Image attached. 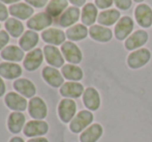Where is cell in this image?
I'll return each instance as SVG.
<instances>
[{
    "instance_id": "cell-1",
    "label": "cell",
    "mask_w": 152,
    "mask_h": 142,
    "mask_svg": "<svg viewBox=\"0 0 152 142\" xmlns=\"http://www.w3.org/2000/svg\"><path fill=\"white\" fill-rule=\"evenodd\" d=\"M94 120V115L89 110H81L76 114L74 119L69 122V130L75 134L82 133L85 129L91 126Z\"/></svg>"
},
{
    "instance_id": "cell-2",
    "label": "cell",
    "mask_w": 152,
    "mask_h": 142,
    "mask_svg": "<svg viewBox=\"0 0 152 142\" xmlns=\"http://www.w3.org/2000/svg\"><path fill=\"white\" fill-rule=\"evenodd\" d=\"M151 58V52L146 48L134 50L127 56V65L132 70H137L146 65Z\"/></svg>"
},
{
    "instance_id": "cell-3",
    "label": "cell",
    "mask_w": 152,
    "mask_h": 142,
    "mask_svg": "<svg viewBox=\"0 0 152 142\" xmlns=\"http://www.w3.org/2000/svg\"><path fill=\"white\" fill-rule=\"evenodd\" d=\"M77 114V104L72 99H63L58 105V115L62 122H70Z\"/></svg>"
},
{
    "instance_id": "cell-4",
    "label": "cell",
    "mask_w": 152,
    "mask_h": 142,
    "mask_svg": "<svg viewBox=\"0 0 152 142\" xmlns=\"http://www.w3.org/2000/svg\"><path fill=\"white\" fill-rule=\"evenodd\" d=\"M49 131V126L44 120L33 119L30 120L24 127V135L27 137L35 138V137H42V135L47 134Z\"/></svg>"
},
{
    "instance_id": "cell-5",
    "label": "cell",
    "mask_w": 152,
    "mask_h": 142,
    "mask_svg": "<svg viewBox=\"0 0 152 142\" xmlns=\"http://www.w3.org/2000/svg\"><path fill=\"white\" fill-rule=\"evenodd\" d=\"M134 30V21L130 17L125 16L120 18V20L115 25L114 33L118 40H124L132 34Z\"/></svg>"
},
{
    "instance_id": "cell-6",
    "label": "cell",
    "mask_w": 152,
    "mask_h": 142,
    "mask_svg": "<svg viewBox=\"0 0 152 142\" xmlns=\"http://www.w3.org/2000/svg\"><path fill=\"white\" fill-rule=\"evenodd\" d=\"M148 40V33L145 30H137L134 33H132L125 40L124 46L128 51H134L141 49Z\"/></svg>"
},
{
    "instance_id": "cell-7",
    "label": "cell",
    "mask_w": 152,
    "mask_h": 142,
    "mask_svg": "<svg viewBox=\"0 0 152 142\" xmlns=\"http://www.w3.org/2000/svg\"><path fill=\"white\" fill-rule=\"evenodd\" d=\"M61 52L64 58L72 64H78L82 61V52L76 44L72 42H65L61 46Z\"/></svg>"
},
{
    "instance_id": "cell-8",
    "label": "cell",
    "mask_w": 152,
    "mask_h": 142,
    "mask_svg": "<svg viewBox=\"0 0 152 142\" xmlns=\"http://www.w3.org/2000/svg\"><path fill=\"white\" fill-rule=\"evenodd\" d=\"M134 18L143 28H149L152 25V8L148 4H139L134 10Z\"/></svg>"
},
{
    "instance_id": "cell-9",
    "label": "cell",
    "mask_w": 152,
    "mask_h": 142,
    "mask_svg": "<svg viewBox=\"0 0 152 142\" xmlns=\"http://www.w3.org/2000/svg\"><path fill=\"white\" fill-rule=\"evenodd\" d=\"M29 115L37 120H42L48 114V107L40 98H32L29 101Z\"/></svg>"
},
{
    "instance_id": "cell-10",
    "label": "cell",
    "mask_w": 152,
    "mask_h": 142,
    "mask_svg": "<svg viewBox=\"0 0 152 142\" xmlns=\"http://www.w3.org/2000/svg\"><path fill=\"white\" fill-rule=\"evenodd\" d=\"M83 103L89 111L98 110L102 104L99 92L93 87L86 88L83 93Z\"/></svg>"
},
{
    "instance_id": "cell-11",
    "label": "cell",
    "mask_w": 152,
    "mask_h": 142,
    "mask_svg": "<svg viewBox=\"0 0 152 142\" xmlns=\"http://www.w3.org/2000/svg\"><path fill=\"white\" fill-rule=\"evenodd\" d=\"M5 104L10 110H14V112H22L26 110L27 101L23 96L16 92H10L5 96Z\"/></svg>"
},
{
    "instance_id": "cell-12",
    "label": "cell",
    "mask_w": 152,
    "mask_h": 142,
    "mask_svg": "<svg viewBox=\"0 0 152 142\" xmlns=\"http://www.w3.org/2000/svg\"><path fill=\"white\" fill-rule=\"evenodd\" d=\"M84 86L79 82H66L60 87V94L66 99H78L84 93Z\"/></svg>"
},
{
    "instance_id": "cell-13",
    "label": "cell",
    "mask_w": 152,
    "mask_h": 142,
    "mask_svg": "<svg viewBox=\"0 0 152 142\" xmlns=\"http://www.w3.org/2000/svg\"><path fill=\"white\" fill-rule=\"evenodd\" d=\"M104 128L99 124H92L80 135L81 142H97L102 137Z\"/></svg>"
},
{
    "instance_id": "cell-14",
    "label": "cell",
    "mask_w": 152,
    "mask_h": 142,
    "mask_svg": "<svg viewBox=\"0 0 152 142\" xmlns=\"http://www.w3.org/2000/svg\"><path fill=\"white\" fill-rule=\"evenodd\" d=\"M89 35L92 40L99 43H108L112 40L113 32L108 27L102 25H92L89 28Z\"/></svg>"
},
{
    "instance_id": "cell-15",
    "label": "cell",
    "mask_w": 152,
    "mask_h": 142,
    "mask_svg": "<svg viewBox=\"0 0 152 142\" xmlns=\"http://www.w3.org/2000/svg\"><path fill=\"white\" fill-rule=\"evenodd\" d=\"M26 117L22 112H12L7 119V128L12 134H19L25 127Z\"/></svg>"
},
{
    "instance_id": "cell-16",
    "label": "cell",
    "mask_w": 152,
    "mask_h": 142,
    "mask_svg": "<svg viewBox=\"0 0 152 142\" xmlns=\"http://www.w3.org/2000/svg\"><path fill=\"white\" fill-rule=\"evenodd\" d=\"M46 60L49 64L55 68H60L64 63V58L60 51L55 46H46L44 49Z\"/></svg>"
},
{
    "instance_id": "cell-17",
    "label": "cell",
    "mask_w": 152,
    "mask_h": 142,
    "mask_svg": "<svg viewBox=\"0 0 152 142\" xmlns=\"http://www.w3.org/2000/svg\"><path fill=\"white\" fill-rule=\"evenodd\" d=\"M65 36L66 34L62 30L56 29V28H50L45 30L42 33V38L48 44H52L55 46H58L63 43H65Z\"/></svg>"
},
{
    "instance_id": "cell-18",
    "label": "cell",
    "mask_w": 152,
    "mask_h": 142,
    "mask_svg": "<svg viewBox=\"0 0 152 142\" xmlns=\"http://www.w3.org/2000/svg\"><path fill=\"white\" fill-rule=\"evenodd\" d=\"M52 24V18L46 13H40L27 22V26L33 30H42Z\"/></svg>"
},
{
    "instance_id": "cell-19",
    "label": "cell",
    "mask_w": 152,
    "mask_h": 142,
    "mask_svg": "<svg viewBox=\"0 0 152 142\" xmlns=\"http://www.w3.org/2000/svg\"><path fill=\"white\" fill-rule=\"evenodd\" d=\"M42 77L53 87H60L63 85V77L58 70L51 66H46L42 71Z\"/></svg>"
},
{
    "instance_id": "cell-20",
    "label": "cell",
    "mask_w": 152,
    "mask_h": 142,
    "mask_svg": "<svg viewBox=\"0 0 152 142\" xmlns=\"http://www.w3.org/2000/svg\"><path fill=\"white\" fill-rule=\"evenodd\" d=\"M14 88L24 98H30L35 94V86L28 79H18L14 82Z\"/></svg>"
},
{
    "instance_id": "cell-21",
    "label": "cell",
    "mask_w": 152,
    "mask_h": 142,
    "mask_svg": "<svg viewBox=\"0 0 152 142\" xmlns=\"http://www.w3.org/2000/svg\"><path fill=\"white\" fill-rule=\"evenodd\" d=\"M119 20H120V12L114 8L104 10L97 17V22L102 26H112Z\"/></svg>"
},
{
    "instance_id": "cell-22",
    "label": "cell",
    "mask_w": 152,
    "mask_h": 142,
    "mask_svg": "<svg viewBox=\"0 0 152 142\" xmlns=\"http://www.w3.org/2000/svg\"><path fill=\"white\" fill-rule=\"evenodd\" d=\"M22 68L19 64L10 63V62H2L0 63V76L6 79H16L21 76Z\"/></svg>"
},
{
    "instance_id": "cell-23",
    "label": "cell",
    "mask_w": 152,
    "mask_h": 142,
    "mask_svg": "<svg viewBox=\"0 0 152 142\" xmlns=\"http://www.w3.org/2000/svg\"><path fill=\"white\" fill-rule=\"evenodd\" d=\"M42 62V52L40 49L29 52L24 60V66L28 71H35Z\"/></svg>"
},
{
    "instance_id": "cell-24",
    "label": "cell",
    "mask_w": 152,
    "mask_h": 142,
    "mask_svg": "<svg viewBox=\"0 0 152 142\" xmlns=\"http://www.w3.org/2000/svg\"><path fill=\"white\" fill-rule=\"evenodd\" d=\"M62 76L65 79L74 82H78L83 78V71L80 66L76 65V64H65L62 66Z\"/></svg>"
},
{
    "instance_id": "cell-25",
    "label": "cell",
    "mask_w": 152,
    "mask_h": 142,
    "mask_svg": "<svg viewBox=\"0 0 152 142\" xmlns=\"http://www.w3.org/2000/svg\"><path fill=\"white\" fill-rule=\"evenodd\" d=\"M79 18H80V10L78 7H69L62 14L59 20V24L62 27H69L76 22H78Z\"/></svg>"
},
{
    "instance_id": "cell-26",
    "label": "cell",
    "mask_w": 152,
    "mask_h": 142,
    "mask_svg": "<svg viewBox=\"0 0 152 142\" xmlns=\"http://www.w3.org/2000/svg\"><path fill=\"white\" fill-rule=\"evenodd\" d=\"M97 17V8L93 3H88L83 7L81 20L85 26L94 25V22L96 21Z\"/></svg>"
},
{
    "instance_id": "cell-27",
    "label": "cell",
    "mask_w": 152,
    "mask_h": 142,
    "mask_svg": "<svg viewBox=\"0 0 152 142\" xmlns=\"http://www.w3.org/2000/svg\"><path fill=\"white\" fill-rule=\"evenodd\" d=\"M88 33H89V30L87 29V27L84 24H77L66 30L65 34L70 40L78 42V40H84L88 35Z\"/></svg>"
},
{
    "instance_id": "cell-28",
    "label": "cell",
    "mask_w": 152,
    "mask_h": 142,
    "mask_svg": "<svg viewBox=\"0 0 152 142\" xmlns=\"http://www.w3.org/2000/svg\"><path fill=\"white\" fill-rule=\"evenodd\" d=\"M1 57L10 61H21L24 57V52L22 49L16 46H8L1 52Z\"/></svg>"
},
{
    "instance_id": "cell-29",
    "label": "cell",
    "mask_w": 152,
    "mask_h": 142,
    "mask_svg": "<svg viewBox=\"0 0 152 142\" xmlns=\"http://www.w3.org/2000/svg\"><path fill=\"white\" fill-rule=\"evenodd\" d=\"M38 42V35L34 31H26L20 40V46L23 51H29L36 46Z\"/></svg>"
},
{
    "instance_id": "cell-30",
    "label": "cell",
    "mask_w": 152,
    "mask_h": 142,
    "mask_svg": "<svg viewBox=\"0 0 152 142\" xmlns=\"http://www.w3.org/2000/svg\"><path fill=\"white\" fill-rule=\"evenodd\" d=\"M10 10L12 16L17 17V18H19V19H22V20L29 18V17L33 14V10H32L30 6L26 5V4H23V3L12 5Z\"/></svg>"
},
{
    "instance_id": "cell-31",
    "label": "cell",
    "mask_w": 152,
    "mask_h": 142,
    "mask_svg": "<svg viewBox=\"0 0 152 142\" xmlns=\"http://www.w3.org/2000/svg\"><path fill=\"white\" fill-rule=\"evenodd\" d=\"M67 6V0H52L47 6V12L53 17H57Z\"/></svg>"
},
{
    "instance_id": "cell-32",
    "label": "cell",
    "mask_w": 152,
    "mask_h": 142,
    "mask_svg": "<svg viewBox=\"0 0 152 142\" xmlns=\"http://www.w3.org/2000/svg\"><path fill=\"white\" fill-rule=\"evenodd\" d=\"M5 28L10 33V35H12L14 38L20 36L24 31L23 24L16 19H8L5 23Z\"/></svg>"
},
{
    "instance_id": "cell-33",
    "label": "cell",
    "mask_w": 152,
    "mask_h": 142,
    "mask_svg": "<svg viewBox=\"0 0 152 142\" xmlns=\"http://www.w3.org/2000/svg\"><path fill=\"white\" fill-rule=\"evenodd\" d=\"M114 2H115V5L121 10H129L132 4V0H114Z\"/></svg>"
},
{
    "instance_id": "cell-34",
    "label": "cell",
    "mask_w": 152,
    "mask_h": 142,
    "mask_svg": "<svg viewBox=\"0 0 152 142\" xmlns=\"http://www.w3.org/2000/svg\"><path fill=\"white\" fill-rule=\"evenodd\" d=\"M114 0H95V5L100 10L109 8L113 4Z\"/></svg>"
},
{
    "instance_id": "cell-35",
    "label": "cell",
    "mask_w": 152,
    "mask_h": 142,
    "mask_svg": "<svg viewBox=\"0 0 152 142\" xmlns=\"http://www.w3.org/2000/svg\"><path fill=\"white\" fill-rule=\"evenodd\" d=\"M10 40L8 34L5 31H0V50L5 46Z\"/></svg>"
},
{
    "instance_id": "cell-36",
    "label": "cell",
    "mask_w": 152,
    "mask_h": 142,
    "mask_svg": "<svg viewBox=\"0 0 152 142\" xmlns=\"http://www.w3.org/2000/svg\"><path fill=\"white\" fill-rule=\"evenodd\" d=\"M28 3L34 5L35 7H42L44 5H46L48 0H26Z\"/></svg>"
},
{
    "instance_id": "cell-37",
    "label": "cell",
    "mask_w": 152,
    "mask_h": 142,
    "mask_svg": "<svg viewBox=\"0 0 152 142\" xmlns=\"http://www.w3.org/2000/svg\"><path fill=\"white\" fill-rule=\"evenodd\" d=\"M7 10L3 4L0 3V21H4L7 18Z\"/></svg>"
},
{
    "instance_id": "cell-38",
    "label": "cell",
    "mask_w": 152,
    "mask_h": 142,
    "mask_svg": "<svg viewBox=\"0 0 152 142\" xmlns=\"http://www.w3.org/2000/svg\"><path fill=\"white\" fill-rule=\"evenodd\" d=\"M27 142H49L48 139L45 138V137H35V138L29 139Z\"/></svg>"
},
{
    "instance_id": "cell-39",
    "label": "cell",
    "mask_w": 152,
    "mask_h": 142,
    "mask_svg": "<svg viewBox=\"0 0 152 142\" xmlns=\"http://www.w3.org/2000/svg\"><path fill=\"white\" fill-rule=\"evenodd\" d=\"M74 5H77V6H82L85 4L86 0H69Z\"/></svg>"
},
{
    "instance_id": "cell-40",
    "label": "cell",
    "mask_w": 152,
    "mask_h": 142,
    "mask_svg": "<svg viewBox=\"0 0 152 142\" xmlns=\"http://www.w3.org/2000/svg\"><path fill=\"white\" fill-rule=\"evenodd\" d=\"M5 92V84H4L3 80L0 78V96H2Z\"/></svg>"
},
{
    "instance_id": "cell-41",
    "label": "cell",
    "mask_w": 152,
    "mask_h": 142,
    "mask_svg": "<svg viewBox=\"0 0 152 142\" xmlns=\"http://www.w3.org/2000/svg\"><path fill=\"white\" fill-rule=\"evenodd\" d=\"M10 142H24V140H23V138H21V137H12V139L10 140Z\"/></svg>"
},
{
    "instance_id": "cell-42",
    "label": "cell",
    "mask_w": 152,
    "mask_h": 142,
    "mask_svg": "<svg viewBox=\"0 0 152 142\" xmlns=\"http://www.w3.org/2000/svg\"><path fill=\"white\" fill-rule=\"evenodd\" d=\"M2 1L6 2V3H12V2H15V1H18V0H2Z\"/></svg>"
},
{
    "instance_id": "cell-43",
    "label": "cell",
    "mask_w": 152,
    "mask_h": 142,
    "mask_svg": "<svg viewBox=\"0 0 152 142\" xmlns=\"http://www.w3.org/2000/svg\"><path fill=\"white\" fill-rule=\"evenodd\" d=\"M134 2H143L144 0H134Z\"/></svg>"
}]
</instances>
